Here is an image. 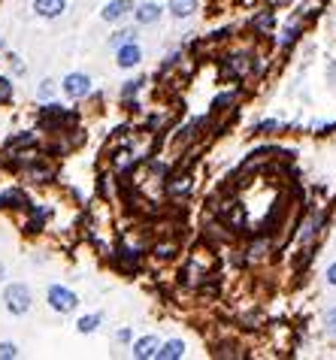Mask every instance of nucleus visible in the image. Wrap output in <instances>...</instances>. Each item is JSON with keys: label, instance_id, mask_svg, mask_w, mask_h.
I'll list each match as a JSON object with an SVG mask.
<instances>
[{"label": "nucleus", "instance_id": "obj_3", "mask_svg": "<svg viewBox=\"0 0 336 360\" xmlns=\"http://www.w3.org/2000/svg\"><path fill=\"white\" fill-rule=\"evenodd\" d=\"M61 91H64L67 100H82V97L91 94V76L88 73H67L64 82H61Z\"/></svg>", "mask_w": 336, "mask_h": 360}, {"label": "nucleus", "instance_id": "obj_14", "mask_svg": "<svg viewBox=\"0 0 336 360\" xmlns=\"http://www.w3.org/2000/svg\"><path fill=\"white\" fill-rule=\"evenodd\" d=\"M21 351H19V346L15 342H0V360H15Z\"/></svg>", "mask_w": 336, "mask_h": 360}, {"label": "nucleus", "instance_id": "obj_20", "mask_svg": "<svg viewBox=\"0 0 336 360\" xmlns=\"http://www.w3.org/2000/svg\"><path fill=\"white\" fill-rule=\"evenodd\" d=\"M327 282H330V285L336 288V264H330V266H327Z\"/></svg>", "mask_w": 336, "mask_h": 360}, {"label": "nucleus", "instance_id": "obj_9", "mask_svg": "<svg viewBox=\"0 0 336 360\" xmlns=\"http://www.w3.org/2000/svg\"><path fill=\"white\" fill-rule=\"evenodd\" d=\"M197 6H200V0H170V3H167V12L182 21V19H191V15L197 12Z\"/></svg>", "mask_w": 336, "mask_h": 360}, {"label": "nucleus", "instance_id": "obj_8", "mask_svg": "<svg viewBox=\"0 0 336 360\" xmlns=\"http://www.w3.org/2000/svg\"><path fill=\"white\" fill-rule=\"evenodd\" d=\"M158 348H161V342H158L155 336H143V339H136V342H134L131 354H134L136 360H149V357H155V354H158Z\"/></svg>", "mask_w": 336, "mask_h": 360}, {"label": "nucleus", "instance_id": "obj_19", "mask_svg": "<svg viewBox=\"0 0 336 360\" xmlns=\"http://www.w3.org/2000/svg\"><path fill=\"white\" fill-rule=\"evenodd\" d=\"M116 342H131V330H127V327L116 330Z\"/></svg>", "mask_w": 336, "mask_h": 360}, {"label": "nucleus", "instance_id": "obj_16", "mask_svg": "<svg viewBox=\"0 0 336 360\" xmlns=\"http://www.w3.org/2000/svg\"><path fill=\"white\" fill-rule=\"evenodd\" d=\"M324 330L330 333V336H336V306L324 312Z\"/></svg>", "mask_w": 336, "mask_h": 360}, {"label": "nucleus", "instance_id": "obj_12", "mask_svg": "<svg viewBox=\"0 0 336 360\" xmlns=\"http://www.w3.org/2000/svg\"><path fill=\"white\" fill-rule=\"evenodd\" d=\"M134 40H136V28H121V30H116V34L109 36V45H112V49H118V45L134 43Z\"/></svg>", "mask_w": 336, "mask_h": 360}, {"label": "nucleus", "instance_id": "obj_4", "mask_svg": "<svg viewBox=\"0 0 336 360\" xmlns=\"http://www.w3.org/2000/svg\"><path fill=\"white\" fill-rule=\"evenodd\" d=\"M131 15H134V21H136V25L149 28V25H158V21H161L164 6H161V3H155V0H146V3H136Z\"/></svg>", "mask_w": 336, "mask_h": 360}, {"label": "nucleus", "instance_id": "obj_18", "mask_svg": "<svg viewBox=\"0 0 336 360\" xmlns=\"http://www.w3.org/2000/svg\"><path fill=\"white\" fill-rule=\"evenodd\" d=\"M297 34H300V28H291V30L285 34V40H282V45H291V43L297 40Z\"/></svg>", "mask_w": 336, "mask_h": 360}, {"label": "nucleus", "instance_id": "obj_6", "mask_svg": "<svg viewBox=\"0 0 336 360\" xmlns=\"http://www.w3.org/2000/svg\"><path fill=\"white\" fill-rule=\"evenodd\" d=\"M140 61H143V49H140V43L136 40L116 49V64L121 67V70H134V67H140Z\"/></svg>", "mask_w": 336, "mask_h": 360}, {"label": "nucleus", "instance_id": "obj_2", "mask_svg": "<svg viewBox=\"0 0 336 360\" xmlns=\"http://www.w3.org/2000/svg\"><path fill=\"white\" fill-rule=\"evenodd\" d=\"M45 300H49V309L58 312V315H70L73 309H79V297H76V290L58 285V282L45 288Z\"/></svg>", "mask_w": 336, "mask_h": 360}, {"label": "nucleus", "instance_id": "obj_5", "mask_svg": "<svg viewBox=\"0 0 336 360\" xmlns=\"http://www.w3.org/2000/svg\"><path fill=\"white\" fill-rule=\"evenodd\" d=\"M131 12H134L131 0H112V3H106L101 10V19L106 21V25H121V21H125Z\"/></svg>", "mask_w": 336, "mask_h": 360}, {"label": "nucleus", "instance_id": "obj_10", "mask_svg": "<svg viewBox=\"0 0 336 360\" xmlns=\"http://www.w3.org/2000/svg\"><path fill=\"white\" fill-rule=\"evenodd\" d=\"M158 360H179L185 357V342L182 339H170V342H161V348H158Z\"/></svg>", "mask_w": 336, "mask_h": 360}, {"label": "nucleus", "instance_id": "obj_11", "mask_svg": "<svg viewBox=\"0 0 336 360\" xmlns=\"http://www.w3.org/2000/svg\"><path fill=\"white\" fill-rule=\"evenodd\" d=\"M101 324H103V315L101 312H91V315H82L79 321H76V330H79L82 336H88V333H94Z\"/></svg>", "mask_w": 336, "mask_h": 360}, {"label": "nucleus", "instance_id": "obj_1", "mask_svg": "<svg viewBox=\"0 0 336 360\" xmlns=\"http://www.w3.org/2000/svg\"><path fill=\"white\" fill-rule=\"evenodd\" d=\"M30 306H34V294H30V288L25 282H10V285L3 288V309L10 312V315H15V318L28 315Z\"/></svg>", "mask_w": 336, "mask_h": 360}, {"label": "nucleus", "instance_id": "obj_17", "mask_svg": "<svg viewBox=\"0 0 336 360\" xmlns=\"http://www.w3.org/2000/svg\"><path fill=\"white\" fill-rule=\"evenodd\" d=\"M10 100H12V82L0 79V103H10Z\"/></svg>", "mask_w": 336, "mask_h": 360}, {"label": "nucleus", "instance_id": "obj_13", "mask_svg": "<svg viewBox=\"0 0 336 360\" xmlns=\"http://www.w3.org/2000/svg\"><path fill=\"white\" fill-rule=\"evenodd\" d=\"M55 94H58V85H55V82H52V79H43L40 82V88H36V97H40V100L45 103V100H55Z\"/></svg>", "mask_w": 336, "mask_h": 360}, {"label": "nucleus", "instance_id": "obj_15", "mask_svg": "<svg viewBox=\"0 0 336 360\" xmlns=\"http://www.w3.org/2000/svg\"><path fill=\"white\" fill-rule=\"evenodd\" d=\"M143 85H146V79H134V82H127L125 88H121V100H127V97H134L136 91H140Z\"/></svg>", "mask_w": 336, "mask_h": 360}, {"label": "nucleus", "instance_id": "obj_7", "mask_svg": "<svg viewBox=\"0 0 336 360\" xmlns=\"http://www.w3.org/2000/svg\"><path fill=\"white\" fill-rule=\"evenodd\" d=\"M67 3H70V0H34V12L45 21H55L67 12Z\"/></svg>", "mask_w": 336, "mask_h": 360}, {"label": "nucleus", "instance_id": "obj_21", "mask_svg": "<svg viewBox=\"0 0 336 360\" xmlns=\"http://www.w3.org/2000/svg\"><path fill=\"white\" fill-rule=\"evenodd\" d=\"M3 275H6V266H3V264H0V282H3Z\"/></svg>", "mask_w": 336, "mask_h": 360}]
</instances>
